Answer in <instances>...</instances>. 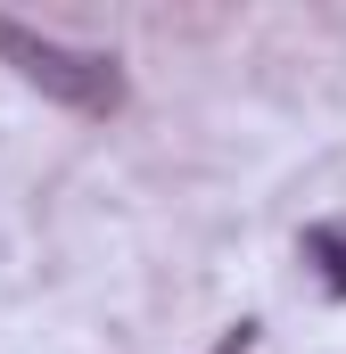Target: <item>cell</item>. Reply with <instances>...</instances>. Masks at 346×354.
Returning <instances> with one entry per match:
<instances>
[{"label":"cell","mask_w":346,"mask_h":354,"mask_svg":"<svg viewBox=\"0 0 346 354\" xmlns=\"http://www.w3.org/2000/svg\"><path fill=\"white\" fill-rule=\"evenodd\" d=\"M0 66H17L42 99H58V107H75V115H116V107H124V66H116L107 50H75V41L33 33V25H17V17H0Z\"/></svg>","instance_id":"obj_1"},{"label":"cell","mask_w":346,"mask_h":354,"mask_svg":"<svg viewBox=\"0 0 346 354\" xmlns=\"http://www.w3.org/2000/svg\"><path fill=\"white\" fill-rule=\"evenodd\" d=\"M305 256H313V264H322V280L346 297V223H313V231H305Z\"/></svg>","instance_id":"obj_2"},{"label":"cell","mask_w":346,"mask_h":354,"mask_svg":"<svg viewBox=\"0 0 346 354\" xmlns=\"http://www.w3.org/2000/svg\"><path fill=\"white\" fill-rule=\"evenodd\" d=\"M248 346H256V322H231V330H223L206 354H248Z\"/></svg>","instance_id":"obj_3"}]
</instances>
